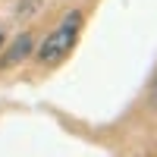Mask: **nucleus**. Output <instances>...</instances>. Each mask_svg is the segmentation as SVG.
I'll return each mask as SVG.
<instances>
[{
  "instance_id": "3",
  "label": "nucleus",
  "mask_w": 157,
  "mask_h": 157,
  "mask_svg": "<svg viewBox=\"0 0 157 157\" xmlns=\"http://www.w3.org/2000/svg\"><path fill=\"white\" fill-rule=\"evenodd\" d=\"M44 3H47V0H19V3H16V16H19V19H29V16H35Z\"/></svg>"
},
{
  "instance_id": "4",
  "label": "nucleus",
  "mask_w": 157,
  "mask_h": 157,
  "mask_svg": "<svg viewBox=\"0 0 157 157\" xmlns=\"http://www.w3.org/2000/svg\"><path fill=\"white\" fill-rule=\"evenodd\" d=\"M3 38H6V32H3V25H0V47H3L6 41H3Z\"/></svg>"
},
{
  "instance_id": "2",
  "label": "nucleus",
  "mask_w": 157,
  "mask_h": 157,
  "mask_svg": "<svg viewBox=\"0 0 157 157\" xmlns=\"http://www.w3.org/2000/svg\"><path fill=\"white\" fill-rule=\"evenodd\" d=\"M32 50H35V35H32V32H22L16 41L10 44V50L3 54V69H13L16 63H22L25 57H29Z\"/></svg>"
},
{
  "instance_id": "1",
  "label": "nucleus",
  "mask_w": 157,
  "mask_h": 157,
  "mask_svg": "<svg viewBox=\"0 0 157 157\" xmlns=\"http://www.w3.org/2000/svg\"><path fill=\"white\" fill-rule=\"evenodd\" d=\"M82 22H85V16H82L78 10L66 13V16H63V22L44 38L41 44H38V50H35L38 63H44V66H54V63H60V60L75 47V38H78V32H82Z\"/></svg>"
}]
</instances>
